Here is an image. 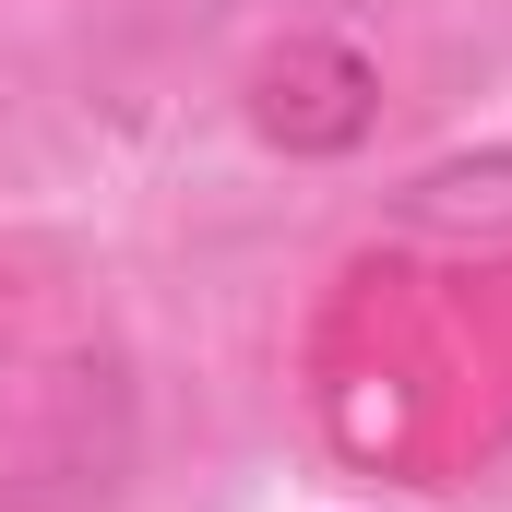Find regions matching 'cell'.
Returning a JSON list of instances; mask_svg holds the SVG:
<instances>
[{"label": "cell", "instance_id": "1", "mask_svg": "<svg viewBox=\"0 0 512 512\" xmlns=\"http://www.w3.org/2000/svg\"><path fill=\"white\" fill-rule=\"evenodd\" d=\"M131 477V382L120 358H72L24 453L0 465V512H108Z\"/></svg>", "mask_w": 512, "mask_h": 512}, {"label": "cell", "instance_id": "2", "mask_svg": "<svg viewBox=\"0 0 512 512\" xmlns=\"http://www.w3.org/2000/svg\"><path fill=\"white\" fill-rule=\"evenodd\" d=\"M251 131L274 143V155H298V167L358 155V143L382 131V60H370L358 36H334V24L274 36V48L251 60Z\"/></svg>", "mask_w": 512, "mask_h": 512}, {"label": "cell", "instance_id": "3", "mask_svg": "<svg viewBox=\"0 0 512 512\" xmlns=\"http://www.w3.org/2000/svg\"><path fill=\"white\" fill-rule=\"evenodd\" d=\"M393 227H405V239H453V251H512V143L429 155V167L393 191Z\"/></svg>", "mask_w": 512, "mask_h": 512}]
</instances>
